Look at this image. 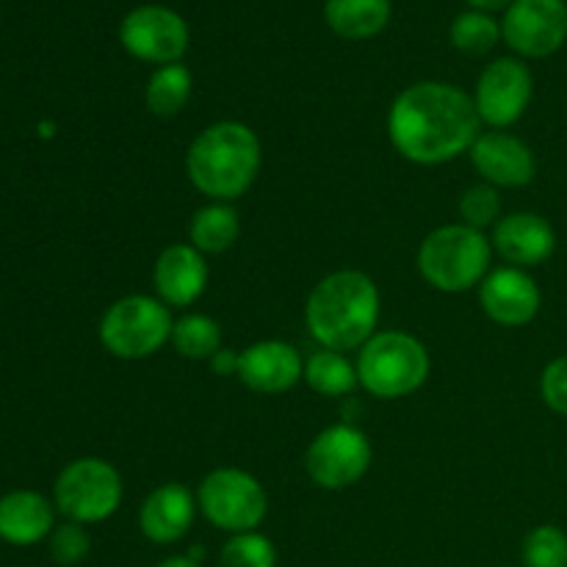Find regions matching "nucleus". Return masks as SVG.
<instances>
[{"mask_svg": "<svg viewBox=\"0 0 567 567\" xmlns=\"http://www.w3.org/2000/svg\"><path fill=\"white\" fill-rule=\"evenodd\" d=\"M480 305L482 313L498 327H526L537 319L543 308V293L535 277L526 269L498 266L482 280Z\"/></svg>", "mask_w": 567, "mask_h": 567, "instance_id": "obj_14", "label": "nucleus"}, {"mask_svg": "<svg viewBox=\"0 0 567 567\" xmlns=\"http://www.w3.org/2000/svg\"><path fill=\"white\" fill-rule=\"evenodd\" d=\"M221 567H277V548L260 532H244L230 535V540L221 546Z\"/></svg>", "mask_w": 567, "mask_h": 567, "instance_id": "obj_27", "label": "nucleus"}, {"mask_svg": "<svg viewBox=\"0 0 567 567\" xmlns=\"http://www.w3.org/2000/svg\"><path fill=\"white\" fill-rule=\"evenodd\" d=\"M324 20L341 39H371L385 31L391 0H327Z\"/></svg>", "mask_w": 567, "mask_h": 567, "instance_id": "obj_21", "label": "nucleus"}, {"mask_svg": "<svg viewBox=\"0 0 567 567\" xmlns=\"http://www.w3.org/2000/svg\"><path fill=\"white\" fill-rule=\"evenodd\" d=\"M208 260L192 244H172L153 264L155 297L169 310L192 308L194 302H199L205 288H208Z\"/></svg>", "mask_w": 567, "mask_h": 567, "instance_id": "obj_17", "label": "nucleus"}, {"mask_svg": "<svg viewBox=\"0 0 567 567\" xmlns=\"http://www.w3.org/2000/svg\"><path fill=\"white\" fill-rule=\"evenodd\" d=\"M120 42L144 64H181L188 50V25L166 6H138L122 20Z\"/></svg>", "mask_w": 567, "mask_h": 567, "instance_id": "obj_11", "label": "nucleus"}, {"mask_svg": "<svg viewBox=\"0 0 567 567\" xmlns=\"http://www.w3.org/2000/svg\"><path fill=\"white\" fill-rule=\"evenodd\" d=\"M172 310L150 293H131L111 305L97 327L100 343L116 360H144L172 341Z\"/></svg>", "mask_w": 567, "mask_h": 567, "instance_id": "obj_6", "label": "nucleus"}, {"mask_svg": "<svg viewBox=\"0 0 567 567\" xmlns=\"http://www.w3.org/2000/svg\"><path fill=\"white\" fill-rule=\"evenodd\" d=\"M197 493L181 482L155 487L138 507V529L155 546H172L192 532L197 518Z\"/></svg>", "mask_w": 567, "mask_h": 567, "instance_id": "obj_18", "label": "nucleus"}, {"mask_svg": "<svg viewBox=\"0 0 567 567\" xmlns=\"http://www.w3.org/2000/svg\"><path fill=\"white\" fill-rule=\"evenodd\" d=\"M457 208L463 225L485 233L487 227H496L498 219H502V194H498L496 186L476 183V186L465 188Z\"/></svg>", "mask_w": 567, "mask_h": 567, "instance_id": "obj_28", "label": "nucleus"}, {"mask_svg": "<svg viewBox=\"0 0 567 567\" xmlns=\"http://www.w3.org/2000/svg\"><path fill=\"white\" fill-rule=\"evenodd\" d=\"M524 567H567V535L559 526H535L520 548Z\"/></svg>", "mask_w": 567, "mask_h": 567, "instance_id": "obj_26", "label": "nucleus"}, {"mask_svg": "<svg viewBox=\"0 0 567 567\" xmlns=\"http://www.w3.org/2000/svg\"><path fill=\"white\" fill-rule=\"evenodd\" d=\"M169 343L181 358L194 360V363H199V360L208 363L221 349V324L208 313H186L175 319Z\"/></svg>", "mask_w": 567, "mask_h": 567, "instance_id": "obj_24", "label": "nucleus"}, {"mask_svg": "<svg viewBox=\"0 0 567 567\" xmlns=\"http://www.w3.org/2000/svg\"><path fill=\"white\" fill-rule=\"evenodd\" d=\"M493 252L515 269H535L557 252V233L546 216L535 210H515L498 219L491 233Z\"/></svg>", "mask_w": 567, "mask_h": 567, "instance_id": "obj_15", "label": "nucleus"}, {"mask_svg": "<svg viewBox=\"0 0 567 567\" xmlns=\"http://www.w3.org/2000/svg\"><path fill=\"white\" fill-rule=\"evenodd\" d=\"M388 138L404 161L419 166L452 164L482 133L474 97L454 83L421 81L388 109Z\"/></svg>", "mask_w": 567, "mask_h": 567, "instance_id": "obj_1", "label": "nucleus"}, {"mask_svg": "<svg viewBox=\"0 0 567 567\" xmlns=\"http://www.w3.org/2000/svg\"><path fill=\"white\" fill-rule=\"evenodd\" d=\"M493 255L496 252L487 233L457 221L426 233L415 264L430 288L441 293H463L480 288L482 280L491 275Z\"/></svg>", "mask_w": 567, "mask_h": 567, "instance_id": "obj_4", "label": "nucleus"}, {"mask_svg": "<svg viewBox=\"0 0 567 567\" xmlns=\"http://www.w3.org/2000/svg\"><path fill=\"white\" fill-rule=\"evenodd\" d=\"M238 363H241V352L227 347H221L219 352L208 360L210 371H214L216 377H238Z\"/></svg>", "mask_w": 567, "mask_h": 567, "instance_id": "obj_31", "label": "nucleus"}, {"mask_svg": "<svg viewBox=\"0 0 567 567\" xmlns=\"http://www.w3.org/2000/svg\"><path fill=\"white\" fill-rule=\"evenodd\" d=\"M50 540V557L55 559L61 567H72L89 557V548H92V537H89L86 526L81 524H66L55 526L53 535L48 537Z\"/></svg>", "mask_w": 567, "mask_h": 567, "instance_id": "obj_29", "label": "nucleus"}, {"mask_svg": "<svg viewBox=\"0 0 567 567\" xmlns=\"http://www.w3.org/2000/svg\"><path fill=\"white\" fill-rule=\"evenodd\" d=\"M476 11H496V9H509L515 0H468Z\"/></svg>", "mask_w": 567, "mask_h": 567, "instance_id": "obj_32", "label": "nucleus"}, {"mask_svg": "<svg viewBox=\"0 0 567 567\" xmlns=\"http://www.w3.org/2000/svg\"><path fill=\"white\" fill-rule=\"evenodd\" d=\"M264 166L258 133L236 120L205 127L186 153L188 183L210 203H236L255 186Z\"/></svg>", "mask_w": 567, "mask_h": 567, "instance_id": "obj_3", "label": "nucleus"}, {"mask_svg": "<svg viewBox=\"0 0 567 567\" xmlns=\"http://www.w3.org/2000/svg\"><path fill=\"white\" fill-rule=\"evenodd\" d=\"M197 507L210 526L227 535L258 532L269 513V496L249 471L214 468L197 487Z\"/></svg>", "mask_w": 567, "mask_h": 567, "instance_id": "obj_8", "label": "nucleus"}, {"mask_svg": "<svg viewBox=\"0 0 567 567\" xmlns=\"http://www.w3.org/2000/svg\"><path fill=\"white\" fill-rule=\"evenodd\" d=\"M540 396L551 413L567 419V354H559L543 369Z\"/></svg>", "mask_w": 567, "mask_h": 567, "instance_id": "obj_30", "label": "nucleus"}, {"mask_svg": "<svg viewBox=\"0 0 567 567\" xmlns=\"http://www.w3.org/2000/svg\"><path fill=\"white\" fill-rule=\"evenodd\" d=\"M502 39L520 59H548L567 42V3L515 0L502 20Z\"/></svg>", "mask_w": 567, "mask_h": 567, "instance_id": "obj_12", "label": "nucleus"}, {"mask_svg": "<svg viewBox=\"0 0 567 567\" xmlns=\"http://www.w3.org/2000/svg\"><path fill=\"white\" fill-rule=\"evenodd\" d=\"M55 529V504L37 491H14L0 498V540L37 546Z\"/></svg>", "mask_w": 567, "mask_h": 567, "instance_id": "obj_19", "label": "nucleus"}, {"mask_svg": "<svg viewBox=\"0 0 567 567\" xmlns=\"http://www.w3.org/2000/svg\"><path fill=\"white\" fill-rule=\"evenodd\" d=\"M382 297L365 271L338 269L321 277L305 302V324L321 349L352 352L377 336Z\"/></svg>", "mask_w": 567, "mask_h": 567, "instance_id": "obj_2", "label": "nucleus"}, {"mask_svg": "<svg viewBox=\"0 0 567 567\" xmlns=\"http://www.w3.org/2000/svg\"><path fill=\"white\" fill-rule=\"evenodd\" d=\"M482 183L496 188H524L537 177L535 150L509 131H485L468 150Z\"/></svg>", "mask_w": 567, "mask_h": 567, "instance_id": "obj_13", "label": "nucleus"}, {"mask_svg": "<svg viewBox=\"0 0 567 567\" xmlns=\"http://www.w3.org/2000/svg\"><path fill=\"white\" fill-rule=\"evenodd\" d=\"M358 380L380 402L413 396L430 380L432 360L424 343L402 330H382L358 349Z\"/></svg>", "mask_w": 567, "mask_h": 567, "instance_id": "obj_5", "label": "nucleus"}, {"mask_svg": "<svg viewBox=\"0 0 567 567\" xmlns=\"http://www.w3.org/2000/svg\"><path fill=\"white\" fill-rule=\"evenodd\" d=\"M155 567H203V565L197 563V557H194V554L192 557H183L181 554V557H166L164 563H158Z\"/></svg>", "mask_w": 567, "mask_h": 567, "instance_id": "obj_33", "label": "nucleus"}, {"mask_svg": "<svg viewBox=\"0 0 567 567\" xmlns=\"http://www.w3.org/2000/svg\"><path fill=\"white\" fill-rule=\"evenodd\" d=\"M305 382L319 396L343 399L360 385L358 365L343 352L319 347L305 358Z\"/></svg>", "mask_w": 567, "mask_h": 567, "instance_id": "obj_22", "label": "nucleus"}, {"mask_svg": "<svg viewBox=\"0 0 567 567\" xmlns=\"http://www.w3.org/2000/svg\"><path fill=\"white\" fill-rule=\"evenodd\" d=\"M238 380L260 396H280L305 380V358L293 343L277 338L249 343L241 352Z\"/></svg>", "mask_w": 567, "mask_h": 567, "instance_id": "obj_16", "label": "nucleus"}, {"mask_svg": "<svg viewBox=\"0 0 567 567\" xmlns=\"http://www.w3.org/2000/svg\"><path fill=\"white\" fill-rule=\"evenodd\" d=\"M241 216L233 203H208L194 210L188 221V244L203 255H221L236 247Z\"/></svg>", "mask_w": 567, "mask_h": 567, "instance_id": "obj_20", "label": "nucleus"}, {"mask_svg": "<svg viewBox=\"0 0 567 567\" xmlns=\"http://www.w3.org/2000/svg\"><path fill=\"white\" fill-rule=\"evenodd\" d=\"M502 42V25L487 11H465L452 22V44L465 55H485Z\"/></svg>", "mask_w": 567, "mask_h": 567, "instance_id": "obj_25", "label": "nucleus"}, {"mask_svg": "<svg viewBox=\"0 0 567 567\" xmlns=\"http://www.w3.org/2000/svg\"><path fill=\"white\" fill-rule=\"evenodd\" d=\"M125 485L109 460H72L53 485V504L66 520L81 526L103 524L122 507Z\"/></svg>", "mask_w": 567, "mask_h": 567, "instance_id": "obj_7", "label": "nucleus"}, {"mask_svg": "<svg viewBox=\"0 0 567 567\" xmlns=\"http://www.w3.org/2000/svg\"><path fill=\"white\" fill-rule=\"evenodd\" d=\"M471 97H474L482 125L493 131H507L529 111L532 97H535V75L520 59L504 55L482 70Z\"/></svg>", "mask_w": 567, "mask_h": 567, "instance_id": "obj_10", "label": "nucleus"}, {"mask_svg": "<svg viewBox=\"0 0 567 567\" xmlns=\"http://www.w3.org/2000/svg\"><path fill=\"white\" fill-rule=\"evenodd\" d=\"M374 449L354 424H332L313 437L305 452V471L321 491H349L369 474Z\"/></svg>", "mask_w": 567, "mask_h": 567, "instance_id": "obj_9", "label": "nucleus"}, {"mask_svg": "<svg viewBox=\"0 0 567 567\" xmlns=\"http://www.w3.org/2000/svg\"><path fill=\"white\" fill-rule=\"evenodd\" d=\"M194 92L192 70L183 64H166L150 75L147 89H144V103L155 116H177L188 105Z\"/></svg>", "mask_w": 567, "mask_h": 567, "instance_id": "obj_23", "label": "nucleus"}]
</instances>
